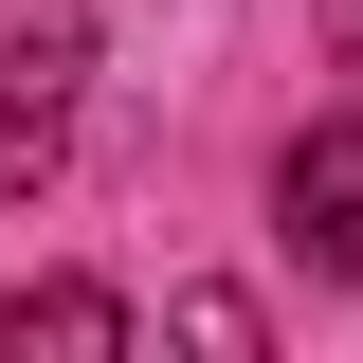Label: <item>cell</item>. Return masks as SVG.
I'll use <instances>...</instances> for the list:
<instances>
[{
	"instance_id": "obj_1",
	"label": "cell",
	"mask_w": 363,
	"mask_h": 363,
	"mask_svg": "<svg viewBox=\"0 0 363 363\" xmlns=\"http://www.w3.org/2000/svg\"><path fill=\"white\" fill-rule=\"evenodd\" d=\"M73 73H91V18L73 0H0V218L73 164Z\"/></svg>"
},
{
	"instance_id": "obj_4",
	"label": "cell",
	"mask_w": 363,
	"mask_h": 363,
	"mask_svg": "<svg viewBox=\"0 0 363 363\" xmlns=\"http://www.w3.org/2000/svg\"><path fill=\"white\" fill-rule=\"evenodd\" d=\"M164 327H182V345H218V363H255V345H272V327H255V291H182Z\"/></svg>"
},
{
	"instance_id": "obj_3",
	"label": "cell",
	"mask_w": 363,
	"mask_h": 363,
	"mask_svg": "<svg viewBox=\"0 0 363 363\" xmlns=\"http://www.w3.org/2000/svg\"><path fill=\"white\" fill-rule=\"evenodd\" d=\"M18 345L37 363H109V345H145V327H128V291H0V363Z\"/></svg>"
},
{
	"instance_id": "obj_2",
	"label": "cell",
	"mask_w": 363,
	"mask_h": 363,
	"mask_svg": "<svg viewBox=\"0 0 363 363\" xmlns=\"http://www.w3.org/2000/svg\"><path fill=\"white\" fill-rule=\"evenodd\" d=\"M272 236L309 272H363V109H327V128L272 164Z\"/></svg>"
}]
</instances>
